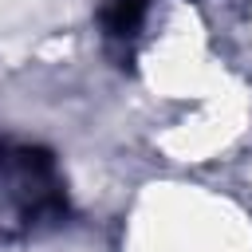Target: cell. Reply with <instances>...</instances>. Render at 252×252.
I'll use <instances>...</instances> for the list:
<instances>
[{
  "mask_svg": "<svg viewBox=\"0 0 252 252\" xmlns=\"http://www.w3.org/2000/svg\"><path fill=\"white\" fill-rule=\"evenodd\" d=\"M106 28L114 35H130L138 32V24L146 20V0H106V12H102Z\"/></svg>",
  "mask_w": 252,
  "mask_h": 252,
  "instance_id": "1",
  "label": "cell"
}]
</instances>
